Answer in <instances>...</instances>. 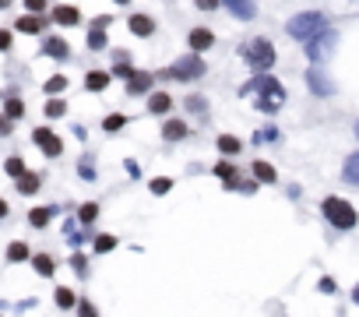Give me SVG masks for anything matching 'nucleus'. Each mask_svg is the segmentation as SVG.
I'll return each mask as SVG.
<instances>
[{
  "label": "nucleus",
  "instance_id": "nucleus-1",
  "mask_svg": "<svg viewBox=\"0 0 359 317\" xmlns=\"http://www.w3.org/2000/svg\"><path fill=\"white\" fill-rule=\"evenodd\" d=\"M321 29H328V18H324L321 11H303V15H296V18L285 25V32H289L292 39H299V42H306L310 35H317Z\"/></svg>",
  "mask_w": 359,
  "mask_h": 317
},
{
  "label": "nucleus",
  "instance_id": "nucleus-2",
  "mask_svg": "<svg viewBox=\"0 0 359 317\" xmlns=\"http://www.w3.org/2000/svg\"><path fill=\"white\" fill-rule=\"evenodd\" d=\"M250 88H253V92H261L258 106H261L265 113H275L278 106L285 102V88H282L275 78H268V74H265V78H258V81H250Z\"/></svg>",
  "mask_w": 359,
  "mask_h": 317
},
{
  "label": "nucleus",
  "instance_id": "nucleus-3",
  "mask_svg": "<svg viewBox=\"0 0 359 317\" xmlns=\"http://www.w3.org/2000/svg\"><path fill=\"white\" fill-rule=\"evenodd\" d=\"M324 219L335 226V229H352L356 226V208L342 197H328L324 201Z\"/></svg>",
  "mask_w": 359,
  "mask_h": 317
},
{
  "label": "nucleus",
  "instance_id": "nucleus-4",
  "mask_svg": "<svg viewBox=\"0 0 359 317\" xmlns=\"http://www.w3.org/2000/svg\"><path fill=\"white\" fill-rule=\"evenodd\" d=\"M204 71V60H201V53H187V57H180L162 78H173V81H194V78H201Z\"/></svg>",
  "mask_w": 359,
  "mask_h": 317
},
{
  "label": "nucleus",
  "instance_id": "nucleus-5",
  "mask_svg": "<svg viewBox=\"0 0 359 317\" xmlns=\"http://www.w3.org/2000/svg\"><path fill=\"white\" fill-rule=\"evenodd\" d=\"M243 57H247V64H250L253 71H268V67L275 64V46H272L268 39H253V42L243 49Z\"/></svg>",
  "mask_w": 359,
  "mask_h": 317
},
{
  "label": "nucleus",
  "instance_id": "nucleus-6",
  "mask_svg": "<svg viewBox=\"0 0 359 317\" xmlns=\"http://www.w3.org/2000/svg\"><path fill=\"white\" fill-rule=\"evenodd\" d=\"M335 42H338V35H335L331 29H321L317 35L306 39V57H310L314 64L328 60V57H331V49H335Z\"/></svg>",
  "mask_w": 359,
  "mask_h": 317
},
{
  "label": "nucleus",
  "instance_id": "nucleus-7",
  "mask_svg": "<svg viewBox=\"0 0 359 317\" xmlns=\"http://www.w3.org/2000/svg\"><path fill=\"white\" fill-rule=\"evenodd\" d=\"M32 138H35V145H39V148H42V152L49 155V158L64 152V141H60V138H57L53 131H46V127H39V131H35Z\"/></svg>",
  "mask_w": 359,
  "mask_h": 317
},
{
  "label": "nucleus",
  "instance_id": "nucleus-8",
  "mask_svg": "<svg viewBox=\"0 0 359 317\" xmlns=\"http://www.w3.org/2000/svg\"><path fill=\"white\" fill-rule=\"evenodd\" d=\"M306 85H310V92H314V95H331V92H335V85L328 81V74H321L317 67H314L310 74H306Z\"/></svg>",
  "mask_w": 359,
  "mask_h": 317
},
{
  "label": "nucleus",
  "instance_id": "nucleus-9",
  "mask_svg": "<svg viewBox=\"0 0 359 317\" xmlns=\"http://www.w3.org/2000/svg\"><path fill=\"white\" fill-rule=\"evenodd\" d=\"M53 22H60V25H81V15H78V8L60 4V8H53Z\"/></svg>",
  "mask_w": 359,
  "mask_h": 317
},
{
  "label": "nucleus",
  "instance_id": "nucleus-10",
  "mask_svg": "<svg viewBox=\"0 0 359 317\" xmlns=\"http://www.w3.org/2000/svg\"><path fill=\"white\" fill-rule=\"evenodd\" d=\"M342 177H345V184L359 187V152H352V155L345 158V166H342Z\"/></svg>",
  "mask_w": 359,
  "mask_h": 317
},
{
  "label": "nucleus",
  "instance_id": "nucleus-11",
  "mask_svg": "<svg viewBox=\"0 0 359 317\" xmlns=\"http://www.w3.org/2000/svg\"><path fill=\"white\" fill-rule=\"evenodd\" d=\"M42 53H46V57L64 60V57H67V42H64V39H57V35H49V39L42 42Z\"/></svg>",
  "mask_w": 359,
  "mask_h": 317
},
{
  "label": "nucleus",
  "instance_id": "nucleus-12",
  "mask_svg": "<svg viewBox=\"0 0 359 317\" xmlns=\"http://www.w3.org/2000/svg\"><path fill=\"white\" fill-rule=\"evenodd\" d=\"M212 42H215V35H212L208 29H194V32H190V49H194V53H201V49H208Z\"/></svg>",
  "mask_w": 359,
  "mask_h": 317
},
{
  "label": "nucleus",
  "instance_id": "nucleus-13",
  "mask_svg": "<svg viewBox=\"0 0 359 317\" xmlns=\"http://www.w3.org/2000/svg\"><path fill=\"white\" fill-rule=\"evenodd\" d=\"M148 110L162 117V113H169V110H173V99H169L166 92H156V95H151V99H148Z\"/></svg>",
  "mask_w": 359,
  "mask_h": 317
},
{
  "label": "nucleus",
  "instance_id": "nucleus-14",
  "mask_svg": "<svg viewBox=\"0 0 359 317\" xmlns=\"http://www.w3.org/2000/svg\"><path fill=\"white\" fill-rule=\"evenodd\" d=\"M151 81H156L151 74H144V71H134V74H131V81H127V92H134V95H137V92H148V88H151Z\"/></svg>",
  "mask_w": 359,
  "mask_h": 317
},
{
  "label": "nucleus",
  "instance_id": "nucleus-15",
  "mask_svg": "<svg viewBox=\"0 0 359 317\" xmlns=\"http://www.w3.org/2000/svg\"><path fill=\"white\" fill-rule=\"evenodd\" d=\"M131 32L134 35H151V32H156V22H151L148 15H134L131 18Z\"/></svg>",
  "mask_w": 359,
  "mask_h": 317
},
{
  "label": "nucleus",
  "instance_id": "nucleus-16",
  "mask_svg": "<svg viewBox=\"0 0 359 317\" xmlns=\"http://www.w3.org/2000/svg\"><path fill=\"white\" fill-rule=\"evenodd\" d=\"M226 8H229L236 18H243V22L253 18V4H250V0H226Z\"/></svg>",
  "mask_w": 359,
  "mask_h": 317
},
{
  "label": "nucleus",
  "instance_id": "nucleus-17",
  "mask_svg": "<svg viewBox=\"0 0 359 317\" xmlns=\"http://www.w3.org/2000/svg\"><path fill=\"white\" fill-rule=\"evenodd\" d=\"M18 32H28V35H35V32H42V18L39 15H25V18H18V25H15Z\"/></svg>",
  "mask_w": 359,
  "mask_h": 317
},
{
  "label": "nucleus",
  "instance_id": "nucleus-18",
  "mask_svg": "<svg viewBox=\"0 0 359 317\" xmlns=\"http://www.w3.org/2000/svg\"><path fill=\"white\" fill-rule=\"evenodd\" d=\"M162 138H166V141H180V138H187V124H183V120H169V124L162 127Z\"/></svg>",
  "mask_w": 359,
  "mask_h": 317
},
{
  "label": "nucleus",
  "instance_id": "nucleus-19",
  "mask_svg": "<svg viewBox=\"0 0 359 317\" xmlns=\"http://www.w3.org/2000/svg\"><path fill=\"white\" fill-rule=\"evenodd\" d=\"M49 219H53V208H32V211H28V222H32L35 229H42Z\"/></svg>",
  "mask_w": 359,
  "mask_h": 317
},
{
  "label": "nucleus",
  "instance_id": "nucleus-20",
  "mask_svg": "<svg viewBox=\"0 0 359 317\" xmlns=\"http://www.w3.org/2000/svg\"><path fill=\"white\" fill-rule=\"evenodd\" d=\"M15 180H18V190H22V194H35V190H39V177L28 173V170H25L22 177H15Z\"/></svg>",
  "mask_w": 359,
  "mask_h": 317
},
{
  "label": "nucleus",
  "instance_id": "nucleus-21",
  "mask_svg": "<svg viewBox=\"0 0 359 317\" xmlns=\"http://www.w3.org/2000/svg\"><path fill=\"white\" fill-rule=\"evenodd\" d=\"M32 264H35V272H39V275H53V272H57V261L49 257V254H39Z\"/></svg>",
  "mask_w": 359,
  "mask_h": 317
},
{
  "label": "nucleus",
  "instance_id": "nucleus-22",
  "mask_svg": "<svg viewBox=\"0 0 359 317\" xmlns=\"http://www.w3.org/2000/svg\"><path fill=\"white\" fill-rule=\"evenodd\" d=\"M85 85H88L92 92H102V88L110 85V74H106V71H92V74L85 78Z\"/></svg>",
  "mask_w": 359,
  "mask_h": 317
},
{
  "label": "nucleus",
  "instance_id": "nucleus-23",
  "mask_svg": "<svg viewBox=\"0 0 359 317\" xmlns=\"http://www.w3.org/2000/svg\"><path fill=\"white\" fill-rule=\"evenodd\" d=\"M67 113V102H60V99H49L46 102V117L49 120H57V117H64Z\"/></svg>",
  "mask_w": 359,
  "mask_h": 317
},
{
  "label": "nucleus",
  "instance_id": "nucleus-24",
  "mask_svg": "<svg viewBox=\"0 0 359 317\" xmlns=\"http://www.w3.org/2000/svg\"><path fill=\"white\" fill-rule=\"evenodd\" d=\"M253 177H258L261 184H272V180H275V170H272L268 163H253Z\"/></svg>",
  "mask_w": 359,
  "mask_h": 317
},
{
  "label": "nucleus",
  "instance_id": "nucleus-25",
  "mask_svg": "<svg viewBox=\"0 0 359 317\" xmlns=\"http://www.w3.org/2000/svg\"><path fill=\"white\" fill-rule=\"evenodd\" d=\"M95 216H99V204H81V211H78V219H81V226H88V222H95Z\"/></svg>",
  "mask_w": 359,
  "mask_h": 317
},
{
  "label": "nucleus",
  "instance_id": "nucleus-26",
  "mask_svg": "<svg viewBox=\"0 0 359 317\" xmlns=\"http://www.w3.org/2000/svg\"><path fill=\"white\" fill-rule=\"evenodd\" d=\"M117 247V236H110V233H102V236H95V250L99 254H110Z\"/></svg>",
  "mask_w": 359,
  "mask_h": 317
},
{
  "label": "nucleus",
  "instance_id": "nucleus-27",
  "mask_svg": "<svg viewBox=\"0 0 359 317\" xmlns=\"http://www.w3.org/2000/svg\"><path fill=\"white\" fill-rule=\"evenodd\" d=\"M25 113V102L22 99H8V110H4V117H11V120H18Z\"/></svg>",
  "mask_w": 359,
  "mask_h": 317
},
{
  "label": "nucleus",
  "instance_id": "nucleus-28",
  "mask_svg": "<svg viewBox=\"0 0 359 317\" xmlns=\"http://www.w3.org/2000/svg\"><path fill=\"white\" fill-rule=\"evenodd\" d=\"M88 46H92V49H106V32H102V29H92Z\"/></svg>",
  "mask_w": 359,
  "mask_h": 317
},
{
  "label": "nucleus",
  "instance_id": "nucleus-29",
  "mask_svg": "<svg viewBox=\"0 0 359 317\" xmlns=\"http://www.w3.org/2000/svg\"><path fill=\"white\" fill-rule=\"evenodd\" d=\"M219 148H222L226 155H236V152H240V141L229 138V134H222V138H219Z\"/></svg>",
  "mask_w": 359,
  "mask_h": 317
},
{
  "label": "nucleus",
  "instance_id": "nucleus-30",
  "mask_svg": "<svg viewBox=\"0 0 359 317\" xmlns=\"http://www.w3.org/2000/svg\"><path fill=\"white\" fill-rule=\"evenodd\" d=\"M28 257V247L25 243H11L8 247V261H25Z\"/></svg>",
  "mask_w": 359,
  "mask_h": 317
},
{
  "label": "nucleus",
  "instance_id": "nucleus-31",
  "mask_svg": "<svg viewBox=\"0 0 359 317\" xmlns=\"http://www.w3.org/2000/svg\"><path fill=\"white\" fill-rule=\"evenodd\" d=\"M4 170H8L11 177H22V173H25V163H22V158H18V155H11V158H8V163H4Z\"/></svg>",
  "mask_w": 359,
  "mask_h": 317
},
{
  "label": "nucleus",
  "instance_id": "nucleus-32",
  "mask_svg": "<svg viewBox=\"0 0 359 317\" xmlns=\"http://www.w3.org/2000/svg\"><path fill=\"white\" fill-rule=\"evenodd\" d=\"M64 85H67V78H60V74H57V78H49V81H46V95H57V92H64Z\"/></svg>",
  "mask_w": 359,
  "mask_h": 317
},
{
  "label": "nucleus",
  "instance_id": "nucleus-33",
  "mask_svg": "<svg viewBox=\"0 0 359 317\" xmlns=\"http://www.w3.org/2000/svg\"><path fill=\"white\" fill-rule=\"evenodd\" d=\"M166 190H173V180H169V177L151 180V194H166Z\"/></svg>",
  "mask_w": 359,
  "mask_h": 317
},
{
  "label": "nucleus",
  "instance_id": "nucleus-34",
  "mask_svg": "<svg viewBox=\"0 0 359 317\" xmlns=\"http://www.w3.org/2000/svg\"><path fill=\"white\" fill-rule=\"evenodd\" d=\"M57 307H64V310L74 307V293L71 289H57Z\"/></svg>",
  "mask_w": 359,
  "mask_h": 317
},
{
  "label": "nucleus",
  "instance_id": "nucleus-35",
  "mask_svg": "<svg viewBox=\"0 0 359 317\" xmlns=\"http://www.w3.org/2000/svg\"><path fill=\"white\" fill-rule=\"evenodd\" d=\"M124 124H127V120H124L120 113H113V117H106V124H102V127H106V131H120Z\"/></svg>",
  "mask_w": 359,
  "mask_h": 317
},
{
  "label": "nucleus",
  "instance_id": "nucleus-36",
  "mask_svg": "<svg viewBox=\"0 0 359 317\" xmlns=\"http://www.w3.org/2000/svg\"><path fill=\"white\" fill-rule=\"evenodd\" d=\"M187 110H197V113H204V99H201V95H190V99H187Z\"/></svg>",
  "mask_w": 359,
  "mask_h": 317
},
{
  "label": "nucleus",
  "instance_id": "nucleus-37",
  "mask_svg": "<svg viewBox=\"0 0 359 317\" xmlns=\"http://www.w3.org/2000/svg\"><path fill=\"white\" fill-rule=\"evenodd\" d=\"M71 268H74V272H81V275H85V268H88V261H85V257H81V254H74V257H71Z\"/></svg>",
  "mask_w": 359,
  "mask_h": 317
},
{
  "label": "nucleus",
  "instance_id": "nucleus-38",
  "mask_svg": "<svg viewBox=\"0 0 359 317\" xmlns=\"http://www.w3.org/2000/svg\"><path fill=\"white\" fill-rule=\"evenodd\" d=\"M25 8H28L32 15H39V11L46 8V0H25Z\"/></svg>",
  "mask_w": 359,
  "mask_h": 317
},
{
  "label": "nucleus",
  "instance_id": "nucleus-39",
  "mask_svg": "<svg viewBox=\"0 0 359 317\" xmlns=\"http://www.w3.org/2000/svg\"><path fill=\"white\" fill-rule=\"evenodd\" d=\"M81 317H99V310H95L92 303H85V300H81Z\"/></svg>",
  "mask_w": 359,
  "mask_h": 317
},
{
  "label": "nucleus",
  "instance_id": "nucleus-40",
  "mask_svg": "<svg viewBox=\"0 0 359 317\" xmlns=\"http://www.w3.org/2000/svg\"><path fill=\"white\" fill-rule=\"evenodd\" d=\"M197 8H201V11H215L219 0H197Z\"/></svg>",
  "mask_w": 359,
  "mask_h": 317
},
{
  "label": "nucleus",
  "instance_id": "nucleus-41",
  "mask_svg": "<svg viewBox=\"0 0 359 317\" xmlns=\"http://www.w3.org/2000/svg\"><path fill=\"white\" fill-rule=\"evenodd\" d=\"M0 49H11V32L0 29Z\"/></svg>",
  "mask_w": 359,
  "mask_h": 317
},
{
  "label": "nucleus",
  "instance_id": "nucleus-42",
  "mask_svg": "<svg viewBox=\"0 0 359 317\" xmlns=\"http://www.w3.org/2000/svg\"><path fill=\"white\" fill-rule=\"evenodd\" d=\"M0 134H11V117H0Z\"/></svg>",
  "mask_w": 359,
  "mask_h": 317
},
{
  "label": "nucleus",
  "instance_id": "nucleus-43",
  "mask_svg": "<svg viewBox=\"0 0 359 317\" xmlns=\"http://www.w3.org/2000/svg\"><path fill=\"white\" fill-rule=\"evenodd\" d=\"M110 22H113V18H106V15H102V18H95L92 25H95V29H110Z\"/></svg>",
  "mask_w": 359,
  "mask_h": 317
},
{
  "label": "nucleus",
  "instance_id": "nucleus-44",
  "mask_svg": "<svg viewBox=\"0 0 359 317\" xmlns=\"http://www.w3.org/2000/svg\"><path fill=\"white\" fill-rule=\"evenodd\" d=\"M4 216H8V204H4V201H0V219H4Z\"/></svg>",
  "mask_w": 359,
  "mask_h": 317
},
{
  "label": "nucleus",
  "instance_id": "nucleus-45",
  "mask_svg": "<svg viewBox=\"0 0 359 317\" xmlns=\"http://www.w3.org/2000/svg\"><path fill=\"white\" fill-rule=\"evenodd\" d=\"M8 4H11V0H0V11H4V8H8Z\"/></svg>",
  "mask_w": 359,
  "mask_h": 317
},
{
  "label": "nucleus",
  "instance_id": "nucleus-46",
  "mask_svg": "<svg viewBox=\"0 0 359 317\" xmlns=\"http://www.w3.org/2000/svg\"><path fill=\"white\" fill-rule=\"evenodd\" d=\"M352 300H356V303H359V286H356V293H352Z\"/></svg>",
  "mask_w": 359,
  "mask_h": 317
},
{
  "label": "nucleus",
  "instance_id": "nucleus-47",
  "mask_svg": "<svg viewBox=\"0 0 359 317\" xmlns=\"http://www.w3.org/2000/svg\"><path fill=\"white\" fill-rule=\"evenodd\" d=\"M356 138H359V120H356Z\"/></svg>",
  "mask_w": 359,
  "mask_h": 317
},
{
  "label": "nucleus",
  "instance_id": "nucleus-48",
  "mask_svg": "<svg viewBox=\"0 0 359 317\" xmlns=\"http://www.w3.org/2000/svg\"><path fill=\"white\" fill-rule=\"evenodd\" d=\"M117 4H127V0H117Z\"/></svg>",
  "mask_w": 359,
  "mask_h": 317
}]
</instances>
